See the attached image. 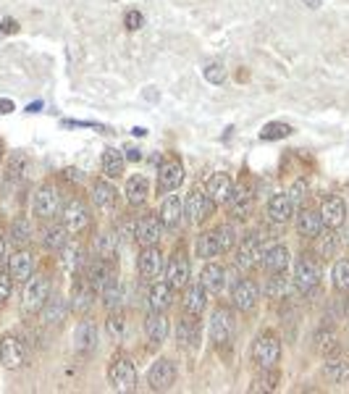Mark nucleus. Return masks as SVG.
<instances>
[{
	"mask_svg": "<svg viewBox=\"0 0 349 394\" xmlns=\"http://www.w3.org/2000/svg\"><path fill=\"white\" fill-rule=\"evenodd\" d=\"M50 297V279L42 274L29 276L24 282V294H21V311L27 315H35V313L42 311V305L47 303Z\"/></svg>",
	"mask_w": 349,
	"mask_h": 394,
	"instance_id": "1",
	"label": "nucleus"
},
{
	"mask_svg": "<svg viewBox=\"0 0 349 394\" xmlns=\"http://www.w3.org/2000/svg\"><path fill=\"white\" fill-rule=\"evenodd\" d=\"M64 208V195L55 184H42L35 192V200H32V211H35L37 219L50 221L55 219Z\"/></svg>",
	"mask_w": 349,
	"mask_h": 394,
	"instance_id": "2",
	"label": "nucleus"
},
{
	"mask_svg": "<svg viewBox=\"0 0 349 394\" xmlns=\"http://www.w3.org/2000/svg\"><path fill=\"white\" fill-rule=\"evenodd\" d=\"M108 381L116 392H134L137 389V368L126 355H116L108 366Z\"/></svg>",
	"mask_w": 349,
	"mask_h": 394,
	"instance_id": "3",
	"label": "nucleus"
},
{
	"mask_svg": "<svg viewBox=\"0 0 349 394\" xmlns=\"http://www.w3.org/2000/svg\"><path fill=\"white\" fill-rule=\"evenodd\" d=\"M281 358V342L276 337L273 331H263L257 334V340L252 342V360H255L257 368H273Z\"/></svg>",
	"mask_w": 349,
	"mask_h": 394,
	"instance_id": "4",
	"label": "nucleus"
},
{
	"mask_svg": "<svg viewBox=\"0 0 349 394\" xmlns=\"http://www.w3.org/2000/svg\"><path fill=\"white\" fill-rule=\"evenodd\" d=\"M318 284H321V263L310 255L300 257L294 268V286L302 294H310L318 289Z\"/></svg>",
	"mask_w": 349,
	"mask_h": 394,
	"instance_id": "5",
	"label": "nucleus"
},
{
	"mask_svg": "<svg viewBox=\"0 0 349 394\" xmlns=\"http://www.w3.org/2000/svg\"><path fill=\"white\" fill-rule=\"evenodd\" d=\"M184 182V166L176 161V158H168L160 163L158 168V192L160 195H171L176 192Z\"/></svg>",
	"mask_w": 349,
	"mask_h": 394,
	"instance_id": "6",
	"label": "nucleus"
},
{
	"mask_svg": "<svg viewBox=\"0 0 349 394\" xmlns=\"http://www.w3.org/2000/svg\"><path fill=\"white\" fill-rule=\"evenodd\" d=\"M176 381V366L171 363V360H155L153 363V368L147 371V384H150V389L153 392H165V389H171Z\"/></svg>",
	"mask_w": 349,
	"mask_h": 394,
	"instance_id": "7",
	"label": "nucleus"
},
{
	"mask_svg": "<svg viewBox=\"0 0 349 394\" xmlns=\"http://www.w3.org/2000/svg\"><path fill=\"white\" fill-rule=\"evenodd\" d=\"M27 360V344L16 334H6L0 340V363L6 368H21Z\"/></svg>",
	"mask_w": 349,
	"mask_h": 394,
	"instance_id": "8",
	"label": "nucleus"
},
{
	"mask_svg": "<svg viewBox=\"0 0 349 394\" xmlns=\"http://www.w3.org/2000/svg\"><path fill=\"white\" fill-rule=\"evenodd\" d=\"M234 313L220 308V311L213 313V321H211V342L213 344H229L231 337H234Z\"/></svg>",
	"mask_w": 349,
	"mask_h": 394,
	"instance_id": "9",
	"label": "nucleus"
},
{
	"mask_svg": "<svg viewBox=\"0 0 349 394\" xmlns=\"http://www.w3.org/2000/svg\"><path fill=\"white\" fill-rule=\"evenodd\" d=\"M213 211H215V202L211 200V195L202 192V190L189 192V197H187V202H184V213H187L192 221H197V224H202L205 219H211Z\"/></svg>",
	"mask_w": 349,
	"mask_h": 394,
	"instance_id": "10",
	"label": "nucleus"
},
{
	"mask_svg": "<svg viewBox=\"0 0 349 394\" xmlns=\"http://www.w3.org/2000/svg\"><path fill=\"white\" fill-rule=\"evenodd\" d=\"M137 268H139V276H142L145 282H155V279H160V274H163V268H165L163 253H160L155 245H153V248H145L137 260Z\"/></svg>",
	"mask_w": 349,
	"mask_h": 394,
	"instance_id": "11",
	"label": "nucleus"
},
{
	"mask_svg": "<svg viewBox=\"0 0 349 394\" xmlns=\"http://www.w3.org/2000/svg\"><path fill=\"white\" fill-rule=\"evenodd\" d=\"M252 202H255V190H252V184L239 182V187H234V192H231L226 205L231 208V216L247 219L249 213H252Z\"/></svg>",
	"mask_w": 349,
	"mask_h": 394,
	"instance_id": "12",
	"label": "nucleus"
},
{
	"mask_svg": "<svg viewBox=\"0 0 349 394\" xmlns=\"http://www.w3.org/2000/svg\"><path fill=\"white\" fill-rule=\"evenodd\" d=\"M90 221H92V213L82 200H71L64 208V226H66V231H71V234L84 231L90 226Z\"/></svg>",
	"mask_w": 349,
	"mask_h": 394,
	"instance_id": "13",
	"label": "nucleus"
},
{
	"mask_svg": "<svg viewBox=\"0 0 349 394\" xmlns=\"http://www.w3.org/2000/svg\"><path fill=\"white\" fill-rule=\"evenodd\" d=\"M263 253H266V250H263V239L257 237V234H249V237H244V242H242L237 250V266L239 268L260 266Z\"/></svg>",
	"mask_w": 349,
	"mask_h": 394,
	"instance_id": "14",
	"label": "nucleus"
},
{
	"mask_svg": "<svg viewBox=\"0 0 349 394\" xmlns=\"http://www.w3.org/2000/svg\"><path fill=\"white\" fill-rule=\"evenodd\" d=\"M257 300H260V289H257V284L252 279L239 282V284L234 286V292H231V303H234V308L242 313L252 311L257 305Z\"/></svg>",
	"mask_w": 349,
	"mask_h": 394,
	"instance_id": "15",
	"label": "nucleus"
},
{
	"mask_svg": "<svg viewBox=\"0 0 349 394\" xmlns=\"http://www.w3.org/2000/svg\"><path fill=\"white\" fill-rule=\"evenodd\" d=\"M8 274L13 282H27L29 276L35 274V257L29 250L21 248L8 257Z\"/></svg>",
	"mask_w": 349,
	"mask_h": 394,
	"instance_id": "16",
	"label": "nucleus"
},
{
	"mask_svg": "<svg viewBox=\"0 0 349 394\" xmlns=\"http://www.w3.org/2000/svg\"><path fill=\"white\" fill-rule=\"evenodd\" d=\"M160 234H163V221L158 216H145V219L137 224V231H134V239L145 248H153L160 242Z\"/></svg>",
	"mask_w": 349,
	"mask_h": 394,
	"instance_id": "17",
	"label": "nucleus"
},
{
	"mask_svg": "<svg viewBox=\"0 0 349 394\" xmlns=\"http://www.w3.org/2000/svg\"><path fill=\"white\" fill-rule=\"evenodd\" d=\"M189 260H187V255L184 253H176L171 260H168V266H165V279H168V284L174 286V289H182V286H187V282H189Z\"/></svg>",
	"mask_w": 349,
	"mask_h": 394,
	"instance_id": "18",
	"label": "nucleus"
},
{
	"mask_svg": "<svg viewBox=\"0 0 349 394\" xmlns=\"http://www.w3.org/2000/svg\"><path fill=\"white\" fill-rule=\"evenodd\" d=\"M344 216H347V205H344L341 197H329V200H323L321 219L326 229H339L341 224H344Z\"/></svg>",
	"mask_w": 349,
	"mask_h": 394,
	"instance_id": "19",
	"label": "nucleus"
},
{
	"mask_svg": "<svg viewBox=\"0 0 349 394\" xmlns=\"http://www.w3.org/2000/svg\"><path fill=\"white\" fill-rule=\"evenodd\" d=\"M205 192L211 195V200L215 205H223V202H229L231 192H234V182H231L229 174H213L205 184Z\"/></svg>",
	"mask_w": 349,
	"mask_h": 394,
	"instance_id": "20",
	"label": "nucleus"
},
{
	"mask_svg": "<svg viewBox=\"0 0 349 394\" xmlns=\"http://www.w3.org/2000/svg\"><path fill=\"white\" fill-rule=\"evenodd\" d=\"M294 211H297V205L292 202L289 192L273 195V197L268 200V219L273 221V224H286V221L294 216Z\"/></svg>",
	"mask_w": 349,
	"mask_h": 394,
	"instance_id": "21",
	"label": "nucleus"
},
{
	"mask_svg": "<svg viewBox=\"0 0 349 394\" xmlns=\"http://www.w3.org/2000/svg\"><path fill=\"white\" fill-rule=\"evenodd\" d=\"M205 305H208V289L202 284H192L184 289L182 308L187 315H200V313L205 311Z\"/></svg>",
	"mask_w": 349,
	"mask_h": 394,
	"instance_id": "22",
	"label": "nucleus"
},
{
	"mask_svg": "<svg viewBox=\"0 0 349 394\" xmlns=\"http://www.w3.org/2000/svg\"><path fill=\"white\" fill-rule=\"evenodd\" d=\"M73 347L82 355H90L92 349L97 347V329L92 326V321H82L73 331Z\"/></svg>",
	"mask_w": 349,
	"mask_h": 394,
	"instance_id": "23",
	"label": "nucleus"
},
{
	"mask_svg": "<svg viewBox=\"0 0 349 394\" xmlns=\"http://www.w3.org/2000/svg\"><path fill=\"white\" fill-rule=\"evenodd\" d=\"M297 231H300V237H307V239L318 237V234L323 231L321 213H315V211H300L297 213Z\"/></svg>",
	"mask_w": 349,
	"mask_h": 394,
	"instance_id": "24",
	"label": "nucleus"
},
{
	"mask_svg": "<svg viewBox=\"0 0 349 394\" xmlns=\"http://www.w3.org/2000/svg\"><path fill=\"white\" fill-rule=\"evenodd\" d=\"M176 342H179V347H184V349H194L197 344H200V326H197V321H194V315L192 318L179 321Z\"/></svg>",
	"mask_w": 349,
	"mask_h": 394,
	"instance_id": "25",
	"label": "nucleus"
},
{
	"mask_svg": "<svg viewBox=\"0 0 349 394\" xmlns=\"http://www.w3.org/2000/svg\"><path fill=\"white\" fill-rule=\"evenodd\" d=\"M200 284L205 286L208 292H220V289L226 286V268L218 266V263H208L200 274Z\"/></svg>",
	"mask_w": 349,
	"mask_h": 394,
	"instance_id": "26",
	"label": "nucleus"
},
{
	"mask_svg": "<svg viewBox=\"0 0 349 394\" xmlns=\"http://www.w3.org/2000/svg\"><path fill=\"white\" fill-rule=\"evenodd\" d=\"M61 268H64L66 274H79L84 268V250L79 245H69L66 242L64 248H61Z\"/></svg>",
	"mask_w": 349,
	"mask_h": 394,
	"instance_id": "27",
	"label": "nucleus"
},
{
	"mask_svg": "<svg viewBox=\"0 0 349 394\" xmlns=\"http://www.w3.org/2000/svg\"><path fill=\"white\" fill-rule=\"evenodd\" d=\"M42 321L47 326H55V323H61L66 318V313H69V303H66L61 294H55V297H47V303L42 305Z\"/></svg>",
	"mask_w": 349,
	"mask_h": 394,
	"instance_id": "28",
	"label": "nucleus"
},
{
	"mask_svg": "<svg viewBox=\"0 0 349 394\" xmlns=\"http://www.w3.org/2000/svg\"><path fill=\"white\" fill-rule=\"evenodd\" d=\"M110 276H116L113 274V268H110V263L108 260H92L90 266H87V276H84V282L92 286V289H100L105 282H108Z\"/></svg>",
	"mask_w": 349,
	"mask_h": 394,
	"instance_id": "29",
	"label": "nucleus"
},
{
	"mask_svg": "<svg viewBox=\"0 0 349 394\" xmlns=\"http://www.w3.org/2000/svg\"><path fill=\"white\" fill-rule=\"evenodd\" d=\"M182 216H184L182 197H179V195H171V197L163 202V208H160V221H163V226L176 229V226L182 224Z\"/></svg>",
	"mask_w": 349,
	"mask_h": 394,
	"instance_id": "30",
	"label": "nucleus"
},
{
	"mask_svg": "<svg viewBox=\"0 0 349 394\" xmlns=\"http://www.w3.org/2000/svg\"><path fill=\"white\" fill-rule=\"evenodd\" d=\"M150 311L153 313H165L174 303V286L171 284H153L150 289Z\"/></svg>",
	"mask_w": 349,
	"mask_h": 394,
	"instance_id": "31",
	"label": "nucleus"
},
{
	"mask_svg": "<svg viewBox=\"0 0 349 394\" xmlns=\"http://www.w3.org/2000/svg\"><path fill=\"white\" fill-rule=\"evenodd\" d=\"M260 263H263L266 271H271V274L286 271V266H289V250H286L284 245H273L271 250L263 253V260H260Z\"/></svg>",
	"mask_w": 349,
	"mask_h": 394,
	"instance_id": "32",
	"label": "nucleus"
},
{
	"mask_svg": "<svg viewBox=\"0 0 349 394\" xmlns=\"http://www.w3.org/2000/svg\"><path fill=\"white\" fill-rule=\"evenodd\" d=\"M92 200H95V205H97L100 211H113L119 195H116V190H113L108 182H95L92 184Z\"/></svg>",
	"mask_w": 349,
	"mask_h": 394,
	"instance_id": "33",
	"label": "nucleus"
},
{
	"mask_svg": "<svg viewBox=\"0 0 349 394\" xmlns=\"http://www.w3.org/2000/svg\"><path fill=\"white\" fill-rule=\"evenodd\" d=\"M95 305V289H92L87 282H79V284H73V292H71V311L73 313H87Z\"/></svg>",
	"mask_w": 349,
	"mask_h": 394,
	"instance_id": "34",
	"label": "nucleus"
},
{
	"mask_svg": "<svg viewBox=\"0 0 349 394\" xmlns=\"http://www.w3.org/2000/svg\"><path fill=\"white\" fill-rule=\"evenodd\" d=\"M289 294H292V279H289V276H284L278 271V274H273L268 279V284H266L268 300H286Z\"/></svg>",
	"mask_w": 349,
	"mask_h": 394,
	"instance_id": "35",
	"label": "nucleus"
},
{
	"mask_svg": "<svg viewBox=\"0 0 349 394\" xmlns=\"http://www.w3.org/2000/svg\"><path fill=\"white\" fill-rule=\"evenodd\" d=\"M145 329L153 344H163L165 337H168V318H165L163 313H153L145 321Z\"/></svg>",
	"mask_w": 349,
	"mask_h": 394,
	"instance_id": "36",
	"label": "nucleus"
},
{
	"mask_svg": "<svg viewBox=\"0 0 349 394\" xmlns=\"http://www.w3.org/2000/svg\"><path fill=\"white\" fill-rule=\"evenodd\" d=\"M100 294H102V305L105 308H119L121 303H124V286H121L119 276H110L108 282L100 286Z\"/></svg>",
	"mask_w": 349,
	"mask_h": 394,
	"instance_id": "37",
	"label": "nucleus"
},
{
	"mask_svg": "<svg viewBox=\"0 0 349 394\" xmlns=\"http://www.w3.org/2000/svg\"><path fill=\"white\" fill-rule=\"evenodd\" d=\"M95 253H97V257H100V260H108V263H113V260L119 257V237H113L110 231L100 234V237L95 239Z\"/></svg>",
	"mask_w": 349,
	"mask_h": 394,
	"instance_id": "38",
	"label": "nucleus"
},
{
	"mask_svg": "<svg viewBox=\"0 0 349 394\" xmlns=\"http://www.w3.org/2000/svg\"><path fill=\"white\" fill-rule=\"evenodd\" d=\"M102 174L108 179H119L124 174V156H121L116 147H108L102 153Z\"/></svg>",
	"mask_w": 349,
	"mask_h": 394,
	"instance_id": "39",
	"label": "nucleus"
},
{
	"mask_svg": "<svg viewBox=\"0 0 349 394\" xmlns=\"http://www.w3.org/2000/svg\"><path fill=\"white\" fill-rule=\"evenodd\" d=\"M8 237H11V245L13 248H27L29 242H32V224H29L27 219H16L13 224H11V231H8Z\"/></svg>",
	"mask_w": 349,
	"mask_h": 394,
	"instance_id": "40",
	"label": "nucleus"
},
{
	"mask_svg": "<svg viewBox=\"0 0 349 394\" xmlns=\"http://www.w3.org/2000/svg\"><path fill=\"white\" fill-rule=\"evenodd\" d=\"M147 192H150V184H147L145 176H131L126 182V200L129 205H142L147 200Z\"/></svg>",
	"mask_w": 349,
	"mask_h": 394,
	"instance_id": "41",
	"label": "nucleus"
},
{
	"mask_svg": "<svg viewBox=\"0 0 349 394\" xmlns=\"http://www.w3.org/2000/svg\"><path fill=\"white\" fill-rule=\"evenodd\" d=\"M326 376L333 381V384H347L349 381V360L344 358H331L326 360Z\"/></svg>",
	"mask_w": 349,
	"mask_h": 394,
	"instance_id": "42",
	"label": "nucleus"
},
{
	"mask_svg": "<svg viewBox=\"0 0 349 394\" xmlns=\"http://www.w3.org/2000/svg\"><path fill=\"white\" fill-rule=\"evenodd\" d=\"M213 237H215V245H218V255H226L234 245H237V231L231 224H220L213 229Z\"/></svg>",
	"mask_w": 349,
	"mask_h": 394,
	"instance_id": "43",
	"label": "nucleus"
},
{
	"mask_svg": "<svg viewBox=\"0 0 349 394\" xmlns=\"http://www.w3.org/2000/svg\"><path fill=\"white\" fill-rule=\"evenodd\" d=\"M66 234H69L66 226H47V229L42 231V245H45L47 250H61L66 242H69Z\"/></svg>",
	"mask_w": 349,
	"mask_h": 394,
	"instance_id": "44",
	"label": "nucleus"
},
{
	"mask_svg": "<svg viewBox=\"0 0 349 394\" xmlns=\"http://www.w3.org/2000/svg\"><path fill=\"white\" fill-rule=\"evenodd\" d=\"M276 386H278V373H276L273 368H266V373H260V376L252 381L249 386V392H276Z\"/></svg>",
	"mask_w": 349,
	"mask_h": 394,
	"instance_id": "45",
	"label": "nucleus"
},
{
	"mask_svg": "<svg viewBox=\"0 0 349 394\" xmlns=\"http://www.w3.org/2000/svg\"><path fill=\"white\" fill-rule=\"evenodd\" d=\"M318 255L321 257H333L336 255V250H339V239H336V234H333V229H329L326 234H318Z\"/></svg>",
	"mask_w": 349,
	"mask_h": 394,
	"instance_id": "46",
	"label": "nucleus"
},
{
	"mask_svg": "<svg viewBox=\"0 0 349 394\" xmlns=\"http://www.w3.org/2000/svg\"><path fill=\"white\" fill-rule=\"evenodd\" d=\"M197 255L200 257H218V245H215L213 231H205V234L197 237Z\"/></svg>",
	"mask_w": 349,
	"mask_h": 394,
	"instance_id": "47",
	"label": "nucleus"
},
{
	"mask_svg": "<svg viewBox=\"0 0 349 394\" xmlns=\"http://www.w3.org/2000/svg\"><path fill=\"white\" fill-rule=\"evenodd\" d=\"M333 286L339 292H349V260H336V266H333Z\"/></svg>",
	"mask_w": 349,
	"mask_h": 394,
	"instance_id": "48",
	"label": "nucleus"
},
{
	"mask_svg": "<svg viewBox=\"0 0 349 394\" xmlns=\"http://www.w3.org/2000/svg\"><path fill=\"white\" fill-rule=\"evenodd\" d=\"M24 171H27V158L21 156V153H16V156L11 158L8 168H6V179L8 182H18L24 176Z\"/></svg>",
	"mask_w": 349,
	"mask_h": 394,
	"instance_id": "49",
	"label": "nucleus"
},
{
	"mask_svg": "<svg viewBox=\"0 0 349 394\" xmlns=\"http://www.w3.org/2000/svg\"><path fill=\"white\" fill-rule=\"evenodd\" d=\"M292 134V127L289 124H278V121H273V124H266L263 127V132H260V137L263 139H284Z\"/></svg>",
	"mask_w": 349,
	"mask_h": 394,
	"instance_id": "50",
	"label": "nucleus"
},
{
	"mask_svg": "<svg viewBox=\"0 0 349 394\" xmlns=\"http://www.w3.org/2000/svg\"><path fill=\"white\" fill-rule=\"evenodd\" d=\"M202 76H205L211 84H223V79H226V69H223V64L213 61V64H208L205 69H202Z\"/></svg>",
	"mask_w": 349,
	"mask_h": 394,
	"instance_id": "51",
	"label": "nucleus"
},
{
	"mask_svg": "<svg viewBox=\"0 0 349 394\" xmlns=\"http://www.w3.org/2000/svg\"><path fill=\"white\" fill-rule=\"evenodd\" d=\"M105 331H108V337L113 342H121V337H124V315H108Z\"/></svg>",
	"mask_w": 349,
	"mask_h": 394,
	"instance_id": "52",
	"label": "nucleus"
},
{
	"mask_svg": "<svg viewBox=\"0 0 349 394\" xmlns=\"http://www.w3.org/2000/svg\"><path fill=\"white\" fill-rule=\"evenodd\" d=\"M11 289H13V279H11L8 271H0V305L8 303Z\"/></svg>",
	"mask_w": 349,
	"mask_h": 394,
	"instance_id": "53",
	"label": "nucleus"
},
{
	"mask_svg": "<svg viewBox=\"0 0 349 394\" xmlns=\"http://www.w3.org/2000/svg\"><path fill=\"white\" fill-rule=\"evenodd\" d=\"M289 197H292L294 205H302L304 197H307V182L300 179V182H294V187L289 190Z\"/></svg>",
	"mask_w": 349,
	"mask_h": 394,
	"instance_id": "54",
	"label": "nucleus"
},
{
	"mask_svg": "<svg viewBox=\"0 0 349 394\" xmlns=\"http://www.w3.org/2000/svg\"><path fill=\"white\" fill-rule=\"evenodd\" d=\"M124 24H126V29H131V32L139 29L142 27V13H139V11H129L126 16H124Z\"/></svg>",
	"mask_w": 349,
	"mask_h": 394,
	"instance_id": "55",
	"label": "nucleus"
},
{
	"mask_svg": "<svg viewBox=\"0 0 349 394\" xmlns=\"http://www.w3.org/2000/svg\"><path fill=\"white\" fill-rule=\"evenodd\" d=\"M64 174H66V179H71V182H82V171H79V168H66Z\"/></svg>",
	"mask_w": 349,
	"mask_h": 394,
	"instance_id": "56",
	"label": "nucleus"
},
{
	"mask_svg": "<svg viewBox=\"0 0 349 394\" xmlns=\"http://www.w3.org/2000/svg\"><path fill=\"white\" fill-rule=\"evenodd\" d=\"M13 110V103L11 100H0V113H11Z\"/></svg>",
	"mask_w": 349,
	"mask_h": 394,
	"instance_id": "57",
	"label": "nucleus"
},
{
	"mask_svg": "<svg viewBox=\"0 0 349 394\" xmlns=\"http://www.w3.org/2000/svg\"><path fill=\"white\" fill-rule=\"evenodd\" d=\"M126 153H129V161H139V158H142V153H139V150H134V147H129V150H126Z\"/></svg>",
	"mask_w": 349,
	"mask_h": 394,
	"instance_id": "58",
	"label": "nucleus"
},
{
	"mask_svg": "<svg viewBox=\"0 0 349 394\" xmlns=\"http://www.w3.org/2000/svg\"><path fill=\"white\" fill-rule=\"evenodd\" d=\"M3 29H6V32H16V21H3Z\"/></svg>",
	"mask_w": 349,
	"mask_h": 394,
	"instance_id": "59",
	"label": "nucleus"
},
{
	"mask_svg": "<svg viewBox=\"0 0 349 394\" xmlns=\"http://www.w3.org/2000/svg\"><path fill=\"white\" fill-rule=\"evenodd\" d=\"M304 6H310V8H321V0H302Z\"/></svg>",
	"mask_w": 349,
	"mask_h": 394,
	"instance_id": "60",
	"label": "nucleus"
},
{
	"mask_svg": "<svg viewBox=\"0 0 349 394\" xmlns=\"http://www.w3.org/2000/svg\"><path fill=\"white\" fill-rule=\"evenodd\" d=\"M3 253H6V245H3V239H0V260H3Z\"/></svg>",
	"mask_w": 349,
	"mask_h": 394,
	"instance_id": "61",
	"label": "nucleus"
},
{
	"mask_svg": "<svg viewBox=\"0 0 349 394\" xmlns=\"http://www.w3.org/2000/svg\"><path fill=\"white\" fill-rule=\"evenodd\" d=\"M0 161H3V142H0Z\"/></svg>",
	"mask_w": 349,
	"mask_h": 394,
	"instance_id": "62",
	"label": "nucleus"
}]
</instances>
